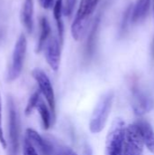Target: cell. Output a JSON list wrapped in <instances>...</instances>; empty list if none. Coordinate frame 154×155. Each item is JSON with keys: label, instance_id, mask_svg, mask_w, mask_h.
Here are the masks:
<instances>
[{"label": "cell", "instance_id": "cell-1", "mask_svg": "<svg viewBox=\"0 0 154 155\" xmlns=\"http://www.w3.org/2000/svg\"><path fill=\"white\" fill-rule=\"evenodd\" d=\"M113 99L114 93L113 91H108L100 97L90 119L89 129L91 133L99 134L103 130L113 107Z\"/></svg>", "mask_w": 154, "mask_h": 155}, {"label": "cell", "instance_id": "cell-2", "mask_svg": "<svg viewBox=\"0 0 154 155\" xmlns=\"http://www.w3.org/2000/svg\"><path fill=\"white\" fill-rule=\"evenodd\" d=\"M99 0H81L77 14L72 25L71 32L74 40H80L85 34L89 20Z\"/></svg>", "mask_w": 154, "mask_h": 155}, {"label": "cell", "instance_id": "cell-3", "mask_svg": "<svg viewBox=\"0 0 154 155\" xmlns=\"http://www.w3.org/2000/svg\"><path fill=\"white\" fill-rule=\"evenodd\" d=\"M125 129V123L122 118H116L113 120L106 136L105 155H120Z\"/></svg>", "mask_w": 154, "mask_h": 155}, {"label": "cell", "instance_id": "cell-4", "mask_svg": "<svg viewBox=\"0 0 154 155\" xmlns=\"http://www.w3.org/2000/svg\"><path fill=\"white\" fill-rule=\"evenodd\" d=\"M144 143L136 124L126 126L124 139L120 155H142Z\"/></svg>", "mask_w": 154, "mask_h": 155}, {"label": "cell", "instance_id": "cell-5", "mask_svg": "<svg viewBox=\"0 0 154 155\" xmlns=\"http://www.w3.org/2000/svg\"><path fill=\"white\" fill-rule=\"evenodd\" d=\"M26 48H27V42L26 38L24 34H21L19 37L16 40V43L15 45L14 52H13V57H12V63L8 71V80L14 81L21 74L26 54Z\"/></svg>", "mask_w": 154, "mask_h": 155}, {"label": "cell", "instance_id": "cell-6", "mask_svg": "<svg viewBox=\"0 0 154 155\" xmlns=\"http://www.w3.org/2000/svg\"><path fill=\"white\" fill-rule=\"evenodd\" d=\"M32 74L35 81L37 82V84L39 86L40 92L44 94V96L46 99V102L49 105L50 111L54 117L55 115V98H54V89L51 84V81L47 74L39 68H35L33 70Z\"/></svg>", "mask_w": 154, "mask_h": 155}, {"label": "cell", "instance_id": "cell-7", "mask_svg": "<svg viewBox=\"0 0 154 155\" xmlns=\"http://www.w3.org/2000/svg\"><path fill=\"white\" fill-rule=\"evenodd\" d=\"M132 106L137 115H144L154 108L153 97L147 92L136 88L133 92Z\"/></svg>", "mask_w": 154, "mask_h": 155}, {"label": "cell", "instance_id": "cell-8", "mask_svg": "<svg viewBox=\"0 0 154 155\" xmlns=\"http://www.w3.org/2000/svg\"><path fill=\"white\" fill-rule=\"evenodd\" d=\"M9 115V140H10V155H17L19 148V130L18 118L15 104L11 99L8 101Z\"/></svg>", "mask_w": 154, "mask_h": 155}, {"label": "cell", "instance_id": "cell-9", "mask_svg": "<svg viewBox=\"0 0 154 155\" xmlns=\"http://www.w3.org/2000/svg\"><path fill=\"white\" fill-rule=\"evenodd\" d=\"M60 41L53 36L50 38L45 45V59L49 66L54 70L57 71L60 65L61 59V47Z\"/></svg>", "mask_w": 154, "mask_h": 155}, {"label": "cell", "instance_id": "cell-10", "mask_svg": "<svg viewBox=\"0 0 154 155\" xmlns=\"http://www.w3.org/2000/svg\"><path fill=\"white\" fill-rule=\"evenodd\" d=\"M25 137L32 143L35 149L42 155H53L54 143L48 140L44 139L36 131L28 128L26 130Z\"/></svg>", "mask_w": 154, "mask_h": 155}, {"label": "cell", "instance_id": "cell-11", "mask_svg": "<svg viewBox=\"0 0 154 155\" xmlns=\"http://www.w3.org/2000/svg\"><path fill=\"white\" fill-rule=\"evenodd\" d=\"M21 21L28 34H32L34 29V0H25L21 11Z\"/></svg>", "mask_w": 154, "mask_h": 155}, {"label": "cell", "instance_id": "cell-12", "mask_svg": "<svg viewBox=\"0 0 154 155\" xmlns=\"http://www.w3.org/2000/svg\"><path fill=\"white\" fill-rule=\"evenodd\" d=\"M136 124L140 129L144 145H146L148 150L154 154V130L152 125L143 120L139 121Z\"/></svg>", "mask_w": 154, "mask_h": 155}, {"label": "cell", "instance_id": "cell-13", "mask_svg": "<svg viewBox=\"0 0 154 155\" xmlns=\"http://www.w3.org/2000/svg\"><path fill=\"white\" fill-rule=\"evenodd\" d=\"M151 5V0H137L132 15V21L137 23L142 21L147 15Z\"/></svg>", "mask_w": 154, "mask_h": 155}, {"label": "cell", "instance_id": "cell-14", "mask_svg": "<svg viewBox=\"0 0 154 155\" xmlns=\"http://www.w3.org/2000/svg\"><path fill=\"white\" fill-rule=\"evenodd\" d=\"M40 26H41V33L39 36V40L37 43V47H36V52L39 53L41 50L44 48V46L46 45L47 40L50 34H51V26L50 24L45 16H42L40 19Z\"/></svg>", "mask_w": 154, "mask_h": 155}, {"label": "cell", "instance_id": "cell-15", "mask_svg": "<svg viewBox=\"0 0 154 155\" xmlns=\"http://www.w3.org/2000/svg\"><path fill=\"white\" fill-rule=\"evenodd\" d=\"M63 0H56L54 5V16L56 22L59 41L61 45L64 42V23H63Z\"/></svg>", "mask_w": 154, "mask_h": 155}, {"label": "cell", "instance_id": "cell-16", "mask_svg": "<svg viewBox=\"0 0 154 155\" xmlns=\"http://www.w3.org/2000/svg\"><path fill=\"white\" fill-rule=\"evenodd\" d=\"M41 119H42V123H43V126L44 130H48L51 126V115H50V112L46 106V104L44 103L43 100H39L37 106H36Z\"/></svg>", "mask_w": 154, "mask_h": 155}, {"label": "cell", "instance_id": "cell-17", "mask_svg": "<svg viewBox=\"0 0 154 155\" xmlns=\"http://www.w3.org/2000/svg\"><path fill=\"white\" fill-rule=\"evenodd\" d=\"M100 24V17L98 16L95 19V22L93 23V28L90 32V35L88 36L87 40V54L89 55L93 54L94 51V45H95V37H96V32L98 30V25Z\"/></svg>", "mask_w": 154, "mask_h": 155}, {"label": "cell", "instance_id": "cell-18", "mask_svg": "<svg viewBox=\"0 0 154 155\" xmlns=\"http://www.w3.org/2000/svg\"><path fill=\"white\" fill-rule=\"evenodd\" d=\"M39 100H40V90L34 92L32 94V96L30 97V99L27 103V105L25 107V113L26 115H29L33 112L34 108H35L37 106Z\"/></svg>", "mask_w": 154, "mask_h": 155}, {"label": "cell", "instance_id": "cell-19", "mask_svg": "<svg viewBox=\"0 0 154 155\" xmlns=\"http://www.w3.org/2000/svg\"><path fill=\"white\" fill-rule=\"evenodd\" d=\"M23 153H24V155H38L35 147L32 144V143L26 137L24 140Z\"/></svg>", "mask_w": 154, "mask_h": 155}, {"label": "cell", "instance_id": "cell-20", "mask_svg": "<svg viewBox=\"0 0 154 155\" xmlns=\"http://www.w3.org/2000/svg\"><path fill=\"white\" fill-rule=\"evenodd\" d=\"M76 0H64L63 5V13L65 16H70L74 11Z\"/></svg>", "mask_w": 154, "mask_h": 155}, {"label": "cell", "instance_id": "cell-21", "mask_svg": "<svg viewBox=\"0 0 154 155\" xmlns=\"http://www.w3.org/2000/svg\"><path fill=\"white\" fill-rule=\"evenodd\" d=\"M0 143L4 149L6 148L7 144L4 137V132L2 128V99H1V94H0Z\"/></svg>", "mask_w": 154, "mask_h": 155}, {"label": "cell", "instance_id": "cell-22", "mask_svg": "<svg viewBox=\"0 0 154 155\" xmlns=\"http://www.w3.org/2000/svg\"><path fill=\"white\" fill-rule=\"evenodd\" d=\"M82 155H93V149H92V147H91L90 144H88V143H85L84 144V149H83V152H82Z\"/></svg>", "mask_w": 154, "mask_h": 155}, {"label": "cell", "instance_id": "cell-23", "mask_svg": "<svg viewBox=\"0 0 154 155\" xmlns=\"http://www.w3.org/2000/svg\"><path fill=\"white\" fill-rule=\"evenodd\" d=\"M54 1H56V0H44L43 1V5H44V8H50L54 5Z\"/></svg>", "mask_w": 154, "mask_h": 155}]
</instances>
